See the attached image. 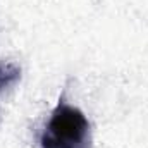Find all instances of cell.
<instances>
[{"label":"cell","instance_id":"cell-1","mask_svg":"<svg viewBox=\"0 0 148 148\" xmlns=\"http://www.w3.org/2000/svg\"><path fill=\"white\" fill-rule=\"evenodd\" d=\"M41 148H91V127L77 107L59 100L40 138Z\"/></svg>","mask_w":148,"mask_h":148},{"label":"cell","instance_id":"cell-2","mask_svg":"<svg viewBox=\"0 0 148 148\" xmlns=\"http://www.w3.org/2000/svg\"><path fill=\"white\" fill-rule=\"evenodd\" d=\"M21 77V69L17 64L12 62H2L0 64V93L3 91V88H7L9 84L16 83Z\"/></svg>","mask_w":148,"mask_h":148}]
</instances>
